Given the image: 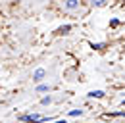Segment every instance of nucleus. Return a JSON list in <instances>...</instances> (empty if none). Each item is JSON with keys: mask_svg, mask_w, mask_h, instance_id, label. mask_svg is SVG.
Returning <instances> with one entry per match:
<instances>
[{"mask_svg": "<svg viewBox=\"0 0 125 123\" xmlns=\"http://www.w3.org/2000/svg\"><path fill=\"white\" fill-rule=\"evenodd\" d=\"M17 121L19 123H52L56 119L52 115H41L39 112H29V113H19Z\"/></svg>", "mask_w": 125, "mask_h": 123, "instance_id": "nucleus-1", "label": "nucleus"}, {"mask_svg": "<svg viewBox=\"0 0 125 123\" xmlns=\"http://www.w3.org/2000/svg\"><path fill=\"white\" fill-rule=\"evenodd\" d=\"M44 77H46V69H44V67H39V69L33 71V83L41 85V83L44 81Z\"/></svg>", "mask_w": 125, "mask_h": 123, "instance_id": "nucleus-2", "label": "nucleus"}, {"mask_svg": "<svg viewBox=\"0 0 125 123\" xmlns=\"http://www.w3.org/2000/svg\"><path fill=\"white\" fill-rule=\"evenodd\" d=\"M104 117H108V119H125V110H114V112H108V113H104Z\"/></svg>", "mask_w": 125, "mask_h": 123, "instance_id": "nucleus-3", "label": "nucleus"}, {"mask_svg": "<svg viewBox=\"0 0 125 123\" xmlns=\"http://www.w3.org/2000/svg\"><path fill=\"white\" fill-rule=\"evenodd\" d=\"M87 98L89 100H102V98H106V92L100 91V89H96V91H91L87 94Z\"/></svg>", "mask_w": 125, "mask_h": 123, "instance_id": "nucleus-4", "label": "nucleus"}, {"mask_svg": "<svg viewBox=\"0 0 125 123\" xmlns=\"http://www.w3.org/2000/svg\"><path fill=\"white\" fill-rule=\"evenodd\" d=\"M79 6H81V0H65V2H63V8H65L67 12H73V10H77Z\"/></svg>", "mask_w": 125, "mask_h": 123, "instance_id": "nucleus-5", "label": "nucleus"}, {"mask_svg": "<svg viewBox=\"0 0 125 123\" xmlns=\"http://www.w3.org/2000/svg\"><path fill=\"white\" fill-rule=\"evenodd\" d=\"M83 115H85V110H81V108H73L67 112V119H75V117H83Z\"/></svg>", "mask_w": 125, "mask_h": 123, "instance_id": "nucleus-6", "label": "nucleus"}, {"mask_svg": "<svg viewBox=\"0 0 125 123\" xmlns=\"http://www.w3.org/2000/svg\"><path fill=\"white\" fill-rule=\"evenodd\" d=\"M50 91H52V87L46 85V83H41V85L35 87V92H39V94H46V92H50Z\"/></svg>", "mask_w": 125, "mask_h": 123, "instance_id": "nucleus-7", "label": "nucleus"}, {"mask_svg": "<svg viewBox=\"0 0 125 123\" xmlns=\"http://www.w3.org/2000/svg\"><path fill=\"white\" fill-rule=\"evenodd\" d=\"M71 29H73V25L65 23V25H62V27L56 29V35H67V33H71Z\"/></svg>", "mask_w": 125, "mask_h": 123, "instance_id": "nucleus-8", "label": "nucleus"}, {"mask_svg": "<svg viewBox=\"0 0 125 123\" xmlns=\"http://www.w3.org/2000/svg\"><path fill=\"white\" fill-rule=\"evenodd\" d=\"M52 102H54V96H52V94H44V96L39 100V104H41V106H50Z\"/></svg>", "mask_w": 125, "mask_h": 123, "instance_id": "nucleus-9", "label": "nucleus"}, {"mask_svg": "<svg viewBox=\"0 0 125 123\" xmlns=\"http://www.w3.org/2000/svg\"><path fill=\"white\" fill-rule=\"evenodd\" d=\"M110 0H89V4L93 6V8H104V6H108Z\"/></svg>", "mask_w": 125, "mask_h": 123, "instance_id": "nucleus-10", "label": "nucleus"}, {"mask_svg": "<svg viewBox=\"0 0 125 123\" xmlns=\"http://www.w3.org/2000/svg\"><path fill=\"white\" fill-rule=\"evenodd\" d=\"M91 48H93V50H104V48H106V42H91Z\"/></svg>", "mask_w": 125, "mask_h": 123, "instance_id": "nucleus-11", "label": "nucleus"}, {"mask_svg": "<svg viewBox=\"0 0 125 123\" xmlns=\"http://www.w3.org/2000/svg\"><path fill=\"white\" fill-rule=\"evenodd\" d=\"M119 25H121V21H119L117 17H112V19H110V27H112V29H117Z\"/></svg>", "mask_w": 125, "mask_h": 123, "instance_id": "nucleus-12", "label": "nucleus"}, {"mask_svg": "<svg viewBox=\"0 0 125 123\" xmlns=\"http://www.w3.org/2000/svg\"><path fill=\"white\" fill-rule=\"evenodd\" d=\"M52 123H54V121H52Z\"/></svg>", "mask_w": 125, "mask_h": 123, "instance_id": "nucleus-13", "label": "nucleus"}]
</instances>
